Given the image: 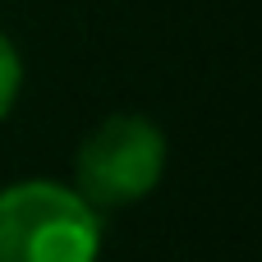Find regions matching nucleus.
<instances>
[{
	"mask_svg": "<svg viewBox=\"0 0 262 262\" xmlns=\"http://www.w3.org/2000/svg\"><path fill=\"white\" fill-rule=\"evenodd\" d=\"M161 170H166L161 129L143 115H111L78 147V161H74L78 189L74 193L92 212L97 207H129L157 189Z\"/></svg>",
	"mask_w": 262,
	"mask_h": 262,
	"instance_id": "nucleus-2",
	"label": "nucleus"
},
{
	"mask_svg": "<svg viewBox=\"0 0 262 262\" xmlns=\"http://www.w3.org/2000/svg\"><path fill=\"white\" fill-rule=\"evenodd\" d=\"M101 221L64 184L23 180L0 193V262H97Z\"/></svg>",
	"mask_w": 262,
	"mask_h": 262,
	"instance_id": "nucleus-1",
	"label": "nucleus"
},
{
	"mask_svg": "<svg viewBox=\"0 0 262 262\" xmlns=\"http://www.w3.org/2000/svg\"><path fill=\"white\" fill-rule=\"evenodd\" d=\"M18 83H23V64H18V51H14V41L0 32V120L9 115L14 97H18Z\"/></svg>",
	"mask_w": 262,
	"mask_h": 262,
	"instance_id": "nucleus-3",
	"label": "nucleus"
}]
</instances>
